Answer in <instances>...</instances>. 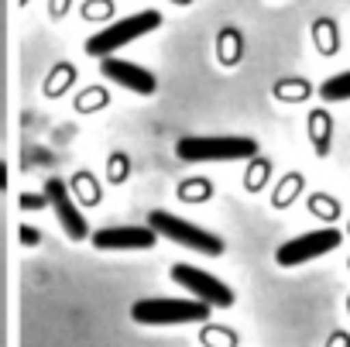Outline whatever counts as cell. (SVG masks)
<instances>
[{
  "label": "cell",
  "mask_w": 350,
  "mask_h": 347,
  "mask_svg": "<svg viewBox=\"0 0 350 347\" xmlns=\"http://www.w3.org/2000/svg\"><path fill=\"white\" fill-rule=\"evenodd\" d=\"M210 316V306L196 299H141L131 306V320L144 326H179V323H203Z\"/></svg>",
  "instance_id": "cell-1"
},
{
  "label": "cell",
  "mask_w": 350,
  "mask_h": 347,
  "mask_svg": "<svg viewBox=\"0 0 350 347\" xmlns=\"http://www.w3.org/2000/svg\"><path fill=\"white\" fill-rule=\"evenodd\" d=\"M175 155L183 162H241V158H254L258 155V141L254 138H183L175 144Z\"/></svg>",
  "instance_id": "cell-2"
},
{
  "label": "cell",
  "mask_w": 350,
  "mask_h": 347,
  "mask_svg": "<svg viewBox=\"0 0 350 347\" xmlns=\"http://www.w3.org/2000/svg\"><path fill=\"white\" fill-rule=\"evenodd\" d=\"M148 227H151L158 237L175 241V244H183V248H193V251H200V255H206V258L224 255V241H220L217 234H210V231H203V227H196V224H189V220H183V217H175V214L154 210V214H148Z\"/></svg>",
  "instance_id": "cell-3"
},
{
  "label": "cell",
  "mask_w": 350,
  "mask_h": 347,
  "mask_svg": "<svg viewBox=\"0 0 350 347\" xmlns=\"http://www.w3.org/2000/svg\"><path fill=\"white\" fill-rule=\"evenodd\" d=\"M158 25H161V14H158V11H137V14L120 18V21H113L110 28L96 31V35L86 42V52L96 55V59H110L117 49H124V45H131L134 38L154 31Z\"/></svg>",
  "instance_id": "cell-4"
},
{
  "label": "cell",
  "mask_w": 350,
  "mask_h": 347,
  "mask_svg": "<svg viewBox=\"0 0 350 347\" xmlns=\"http://www.w3.org/2000/svg\"><path fill=\"white\" fill-rule=\"evenodd\" d=\"M340 241H343V234H340L336 227L309 231V234H299V237L285 241V244L275 251V261H278L282 268H299V265H306V261H312V258H319V255L336 251Z\"/></svg>",
  "instance_id": "cell-5"
},
{
  "label": "cell",
  "mask_w": 350,
  "mask_h": 347,
  "mask_svg": "<svg viewBox=\"0 0 350 347\" xmlns=\"http://www.w3.org/2000/svg\"><path fill=\"white\" fill-rule=\"evenodd\" d=\"M172 282H179L196 303H203V306H220V309H227V306H234V292H230V285H224L220 279H213L210 272H203V268H193V265H172Z\"/></svg>",
  "instance_id": "cell-6"
},
{
  "label": "cell",
  "mask_w": 350,
  "mask_h": 347,
  "mask_svg": "<svg viewBox=\"0 0 350 347\" xmlns=\"http://www.w3.org/2000/svg\"><path fill=\"white\" fill-rule=\"evenodd\" d=\"M45 196H49V203H52V210H55V217H59L66 237L83 241V237L90 234V227H86V217H83V214L76 210V203L69 200L66 183H62V179H49V183H45Z\"/></svg>",
  "instance_id": "cell-7"
},
{
  "label": "cell",
  "mask_w": 350,
  "mask_h": 347,
  "mask_svg": "<svg viewBox=\"0 0 350 347\" xmlns=\"http://www.w3.org/2000/svg\"><path fill=\"white\" fill-rule=\"evenodd\" d=\"M93 244L100 251H144V248H154L158 244V234L151 227H141V224H131V227H103L93 234Z\"/></svg>",
  "instance_id": "cell-8"
},
{
  "label": "cell",
  "mask_w": 350,
  "mask_h": 347,
  "mask_svg": "<svg viewBox=\"0 0 350 347\" xmlns=\"http://www.w3.org/2000/svg\"><path fill=\"white\" fill-rule=\"evenodd\" d=\"M100 73H103L107 79H113V83H120V86L141 93V97L154 93V86H158L148 69H141V66H134V62H124V59H113V55H110V59H100Z\"/></svg>",
  "instance_id": "cell-9"
},
{
  "label": "cell",
  "mask_w": 350,
  "mask_h": 347,
  "mask_svg": "<svg viewBox=\"0 0 350 347\" xmlns=\"http://www.w3.org/2000/svg\"><path fill=\"white\" fill-rule=\"evenodd\" d=\"M319 100H326V103H343V100H350V69H347V73H336V76H329V79H323V83H319Z\"/></svg>",
  "instance_id": "cell-10"
},
{
  "label": "cell",
  "mask_w": 350,
  "mask_h": 347,
  "mask_svg": "<svg viewBox=\"0 0 350 347\" xmlns=\"http://www.w3.org/2000/svg\"><path fill=\"white\" fill-rule=\"evenodd\" d=\"M8 186V168H4V162H0V190Z\"/></svg>",
  "instance_id": "cell-11"
}]
</instances>
